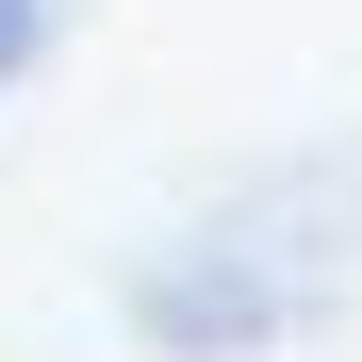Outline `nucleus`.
Segmentation results:
<instances>
[{
	"mask_svg": "<svg viewBox=\"0 0 362 362\" xmlns=\"http://www.w3.org/2000/svg\"><path fill=\"white\" fill-rule=\"evenodd\" d=\"M33 33H49V0H0V83L33 66Z\"/></svg>",
	"mask_w": 362,
	"mask_h": 362,
	"instance_id": "nucleus-1",
	"label": "nucleus"
}]
</instances>
